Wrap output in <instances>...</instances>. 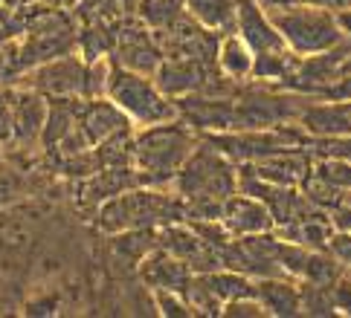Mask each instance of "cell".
Segmentation results:
<instances>
[{
    "label": "cell",
    "instance_id": "4fadbf2b",
    "mask_svg": "<svg viewBox=\"0 0 351 318\" xmlns=\"http://www.w3.org/2000/svg\"><path fill=\"white\" fill-rule=\"evenodd\" d=\"M134 122L128 119L117 101H110L108 96L105 98H84L82 105V113H79V131L84 133V139L90 142L93 148L108 142L110 136H117L122 131H134Z\"/></svg>",
    "mask_w": 351,
    "mask_h": 318
},
{
    "label": "cell",
    "instance_id": "484cf974",
    "mask_svg": "<svg viewBox=\"0 0 351 318\" xmlns=\"http://www.w3.org/2000/svg\"><path fill=\"white\" fill-rule=\"evenodd\" d=\"M299 292H302V315H334L337 313L334 287L299 281Z\"/></svg>",
    "mask_w": 351,
    "mask_h": 318
},
{
    "label": "cell",
    "instance_id": "cb8c5ba5",
    "mask_svg": "<svg viewBox=\"0 0 351 318\" xmlns=\"http://www.w3.org/2000/svg\"><path fill=\"white\" fill-rule=\"evenodd\" d=\"M110 246L122 261L140 266L154 249H160V228H128V232L110 235Z\"/></svg>",
    "mask_w": 351,
    "mask_h": 318
},
{
    "label": "cell",
    "instance_id": "4316f807",
    "mask_svg": "<svg viewBox=\"0 0 351 318\" xmlns=\"http://www.w3.org/2000/svg\"><path fill=\"white\" fill-rule=\"evenodd\" d=\"M134 12L125 0H82L76 6L79 21H119Z\"/></svg>",
    "mask_w": 351,
    "mask_h": 318
},
{
    "label": "cell",
    "instance_id": "d6a6232c",
    "mask_svg": "<svg viewBox=\"0 0 351 318\" xmlns=\"http://www.w3.org/2000/svg\"><path fill=\"white\" fill-rule=\"evenodd\" d=\"M221 315H227V318H265L267 313H265V307H261V301L256 295H250V298L230 301Z\"/></svg>",
    "mask_w": 351,
    "mask_h": 318
},
{
    "label": "cell",
    "instance_id": "ba28073f",
    "mask_svg": "<svg viewBox=\"0 0 351 318\" xmlns=\"http://www.w3.org/2000/svg\"><path fill=\"white\" fill-rule=\"evenodd\" d=\"M84 72L87 61L79 53H70L27 70L18 84L32 87L47 98H84Z\"/></svg>",
    "mask_w": 351,
    "mask_h": 318
},
{
    "label": "cell",
    "instance_id": "d4e9b609",
    "mask_svg": "<svg viewBox=\"0 0 351 318\" xmlns=\"http://www.w3.org/2000/svg\"><path fill=\"white\" fill-rule=\"evenodd\" d=\"M134 12L152 32H162L186 15V0H136Z\"/></svg>",
    "mask_w": 351,
    "mask_h": 318
},
{
    "label": "cell",
    "instance_id": "44dd1931",
    "mask_svg": "<svg viewBox=\"0 0 351 318\" xmlns=\"http://www.w3.org/2000/svg\"><path fill=\"white\" fill-rule=\"evenodd\" d=\"M253 67H256V53L250 49L238 32L221 35V47H218V70L232 81H250L253 79Z\"/></svg>",
    "mask_w": 351,
    "mask_h": 318
},
{
    "label": "cell",
    "instance_id": "8fae6325",
    "mask_svg": "<svg viewBox=\"0 0 351 318\" xmlns=\"http://www.w3.org/2000/svg\"><path fill=\"white\" fill-rule=\"evenodd\" d=\"M180 107V119L204 133H223V131H235V96H204V93H192L178 98Z\"/></svg>",
    "mask_w": 351,
    "mask_h": 318
},
{
    "label": "cell",
    "instance_id": "9a60e30c",
    "mask_svg": "<svg viewBox=\"0 0 351 318\" xmlns=\"http://www.w3.org/2000/svg\"><path fill=\"white\" fill-rule=\"evenodd\" d=\"M308 136H351V101L313 96L296 122Z\"/></svg>",
    "mask_w": 351,
    "mask_h": 318
},
{
    "label": "cell",
    "instance_id": "ffe728a7",
    "mask_svg": "<svg viewBox=\"0 0 351 318\" xmlns=\"http://www.w3.org/2000/svg\"><path fill=\"white\" fill-rule=\"evenodd\" d=\"M82 105H84V98H49V113H47V124L41 133V148L47 154H53L73 133V127L79 124Z\"/></svg>",
    "mask_w": 351,
    "mask_h": 318
},
{
    "label": "cell",
    "instance_id": "74e56055",
    "mask_svg": "<svg viewBox=\"0 0 351 318\" xmlns=\"http://www.w3.org/2000/svg\"><path fill=\"white\" fill-rule=\"evenodd\" d=\"M35 3H44V6H53V9H67V12H76V6L82 0H35Z\"/></svg>",
    "mask_w": 351,
    "mask_h": 318
},
{
    "label": "cell",
    "instance_id": "4dcf8cb0",
    "mask_svg": "<svg viewBox=\"0 0 351 318\" xmlns=\"http://www.w3.org/2000/svg\"><path fill=\"white\" fill-rule=\"evenodd\" d=\"M313 171L319 176H325L328 183H334L337 188L351 191V162H346V159H313Z\"/></svg>",
    "mask_w": 351,
    "mask_h": 318
},
{
    "label": "cell",
    "instance_id": "836d02e7",
    "mask_svg": "<svg viewBox=\"0 0 351 318\" xmlns=\"http://www.w3.org/2000/svg\"><path fill=\"white\" fill-rule=\"evenodd\" d=\"M328 252L346 266V269H351V228H337L328 240Z\"/></svg>",
    "mask_w": 351,
    "mask_h": 318
},
{
    "label": "cell",
    "instance_id": "1f68e13d",
    "mask_svg": "<svg viewBox=\"0 0 351 318\" xmlns=\"http://www.w3.org/2000/svg\"><path fill=\"white\" fill-rule=\"evenodd\" d=\"M15 124H12V87H0V148H12Z\"/></svg>",
    "mask_w": 351,
    "mask_h": 318
},
{
    "label": "cell",
    "instance_id": "277c9868",
    "mask_svg": "<svg viewBox=\"0 0 351 318\" xmlns=\"http://www.w3.org/2000/svg\"><path fill=\"white\" fill-rule=\"evenodd\" d=\"M276 23V29L282 32L285 44L293 49L296 55H322L331 53L346 41V29L340 18L328 9L308 6V3H291L279 9H267Z\"/></svg>",
    "mask_w": 351,
    "mask_h": 318
},
{
    "label": "cell",
    "instance_id": "8d00e7d4",
    "mask_svg": "<svg viewBox=\"0 0 351 318\" xmlns=\"http://www.w3.org/2000/svg\"><path fill=\"white\" fill-rule=\"evenodd\" d=\"M56 307H58V298L47 295V298H41V301H29L27 313H29V315H53Z\"/></svg>",
    "mask_w": 351,
    "mask_h": 318
},
{
    "label": "cell",
    "instance_id": "3957f363",
    "mask_svg": "<svg viewBox=\"0 0 351 318\" xmlns=\"http://www.w3.org/2000/svg\"><path fill=\"white\" fill-rule=\"evenodd\" d=\"M18 53L23 72L41 64L79 53V18L76 12L53 9L44 3L27 6V27L18 38Z\"/></svg>",
    "mask_w": 351,
    "mask_h": 318
},
{
    "label": "cell",
    "instance_id": "e0dca14e",
    "mask_svg": "<svg viewBox=\"0 0 351 318\" xmlns=\"http://www.w3.org/2000/svg\"><path fill=\"white\" fill-rule=\"evenodd\" d=\"M192 275L195 272L189 269V263L174 258L166 249H154L140 263V278L152 289H171V292H183L186 295V287H189Z\"/></svg>",
    "mask_w": 351,
    "mask_h": 318
},
{
    "label": "cell",
    "instance_id": "52a82bcc",
    "mask_svg": "<svg viewBox=\"0 0 351 318\" xmlns=\"http://www.w3.org/2000/svg\"><path fill=\"white\" fill-rule=\"evenodd\" d=\"M162 58L166 55H162L154 32L140 21L136 12H128L125 18L117 21V47H114V55H110L117 67L154 75L160 70Z\"/></svg>",
    "mask_w": 351,
    "mask_h": 318
},
{
    "label": "cell",
    "instance_id": "5bb4252c",
    "mask_svg": "<svg viewBox=\"0 0 351 318\" xmlns=\"http://www.w3.org/2000/svg\"><path fill=\"white\" fill-rule=\"evenodd\" d=\"M235 32L250 44L256 55L273 53V49H285V38L276 29L270 12L258 3V0H238V15H235ZM291 49V47H287Z\"/></svg>",
    "mask_w": 351,
    "mask_h": 318
},
{
    "label": "cell",
    "instance_id": "603a6c76",
    "mask_svg": "<svg viewBox=\"0 0 351 318\" xmlns=\"http://www.w3.org/2000/svg\"><path fill=\"white\" fill-rule=\"evenodd\" d=\"M186 12L212 32L221 35L235 32L238 0H186Z\"/></svg>",
    "mask_w": 351,
    "mask_h": 318
},
{
    "label": "cell",
    "instance_id": "f1b7e54d",
    "mask_svg": "<svg viewBox=\"0 0 351 318\" xmlns=\"http://www.w3.org/2000/svg\"><path fill=\"white\" fill-rule=\"evenodd\" d=\"M27 27V6H15L9 0H0V44L18 41Z\"/></svg>",
    "mask_w": 351,
    "mask_h": 318
},
{
    "label": "cell",
    "instance_id": "7402d4cb",
    "mask_svg": "<svg viewBox=\"0 0 351 318\" xmlns=\"http://www.w3.org/2000/svg\"><path fill=\"white\" fill-rule=\"evenodd\" d=\"M117 47V21H79V55L90 64L110 58Z\"/></svg>",
    "mask_w": 351,
    "mask_h": 318
},
{
    "label": "cell",
    "instance_id": "8992f818",
    "mask_svg": "<svg viewBox=\"0 0 351 318\" xmlns=\"http://www.w3.org/2000/svg\"><path fill=\"white\" fill-rule=\"evenodd\" d=\"M108 98L117 101V105L128 113V119L136 127H148V124L180 119L178 101L169 98L166 93L160 90L154 75L125 70V67H117V64H114V72H110Z\"/></svg>",
    "mask_w": 351,
    "mask_h": 318
},
{
    "label": "cell",
    "instance_id": "83f0119b",
    "mask_svg": "<svg viewBox=\"0 0 351 318\" xmlns=\"http://www.w3.org/2000/svg\"><path fill=\"white\" fill-rule=\"evenodd\" d=\"M305 148L313 154V159H346L351 162V136H308Z\"/></svg>",
    "mask_w": 351,
    "mask_h": 318
},
{
    "label": "cell",
    "instance_id": "5b68a950",
    "mask_svg": "<svg viewBox=\"0 0 351 318\" xmlns=\"http://www.w3.org/2000/svg\"><path fill=\"white\" fill-rule=\"evenodd\" d=\"M183 200H221L227 202L238 191V165L221 154L215 145H209L200 136V145L174 176L171 185Z\"/></svg>",
    "mask_w": 351,
    "mask_h": 318
},
{
    "label": "cell",
    "instance_id": "f546056e",
    "mask_svg": "<svg viewBox=\"0 0 351 318\" xmlns=\"http://www.w3.org/2000/svg\"><path fill=\"white\" fill-rule=\"evenodd\" d=\"M154 295V310L160 315H169V318H189L195 315L189 298L183 292H171V289H152Z\"/></svg>",
    "mask_w": 351,
    "mask_h": 318
},
{
    "label": "cell",
    "instance_id": "d6986e66",
    "mask_svg": "<svg viewBox=\"0 0 351 318\" xmlns=\"http://www.w3.org/2000/svg\"><path fill=\"white\" fill-rule=\"evenodd\" d=\"M256 298L261 301L267 315L276 318H296L302 315V292H299V281L287 275L276 278H258L256 281Z\"/></svg>",
    "mask_w": 351,
    "mask_h": 318
},
{
    "label": "cell",
    "instance_id": "e575fe53",
    "mask_svg": "<svg viewBox=\"0 0 351 318\" xmlns=\"http://www.w3.org/2000/svg\"><path fill=\"white\" fill-rule=\"evenodd\" d=\"M334 301H337V313L351 315V272H346L334 284Z\"/></svg>",
    "mask_w": 351,
    "mask_h": 318
},
{
    "label": "cell",
    "instance_id": "7c38bea8",
    "mask_svg": "<svg viewBox=\"0 0 351 318\" xmlns=\"http://www.w3.org/2000/svg\"><path fill=\"white\" fill-rule=\"evenodd\" d=\"M247 168L267 183L299 188L308 180V174L313 171V154L305 145H293V148H285V150H276V154L261 157L258 162H250Z\"/></svg>",
    "mask_w": 351,
    "mask_h": 318
},
{
    "label": "cell",
    "instance_id": "ac0fdd59",
    "mask_svg": "<svg viewBox=\"0 0 351 318\" xmlns=\"http://www.w3.org/2000/svg\"><path fill=\"white\" fill-rule=\"evenodd\" d=\"M143 185L140 174H136V165H102L93 176H87L82 183V200L87 206H102L105 200L122 194L128 188Z\"/></svg>",
    "mask_w": 351,
    "mask_h": 318
},
{
    "label": "cell",
    "instance_id": "d590c367",
    "mask_svg": "<svg viewBox=\"0 0 351 318\" xmlns=\"http://www.w3.org/2000/svg\"><path fill=\"white\" fill-rule=\"evenodd\" d=\"M299 3L328 9V12H334V15H343V12H351V0H299Z\"/></svg>",
    "mask_w": 351,
    "mask_h": 318
},
{
    "label": "cell",
    "instance_id": "9c48e42d",
    "mask_svg": "<svg viewBox=\"0 0 351 318\" xmlns=\"http://www.w3.org/2000/svg\"><path fill=\"white\" fill-rule=\"evenodd\" d=\"M221 75L218 64L195 61V58H162L160 70L154 72V81L169 98H183L192 93H204L206 87Z\"/></svg>",
    "mask_w": 351,
    "mask_h": 318
},
{
    "label": "cell",
    "instance_id": "7a4b0ae2",
    "mask_svg": "<svg viewBox=\"0 0 351 318\" xmlns=\"http://www.w3.org/2000/svg\"><path fill=\"white\" fill-rule=\"evenodd\" d=\"M186 220V200L178 191L136 185L105 200L96 209V226L105 235H119L128 228H162Z\"/></svg>",
    "mask_w": 351,
    "mask_h": 318
},
{
    "label": "cell",
    "instance_id": "30bf717a",
    "mask_svg": "<svg viewBox=\"0 0 351 318\" xmlns=\"http://www.w3.org/2000/svg\"><path fill=\"white\" fill-rule=\"evenodd\" d=\"M49 98L32 87L12 84V124H15V139L12 148H41V133L47 124Z\"/></svg>",
    "mask_w": 351,
    "mask_h": 318
},
{
    "label": "cell",
    "instance_id": "2e32d148",
    "mask_svg": "<svg viewBox=\"0 0 351 318\" xmlns=\"http://www.w3.org/2000/svg\"><path fill=\"white\" fill-rule=\"evenodd\" d=\"M221 220L230 228L232 237L276 232V220H273L270 209L258 197H250V194H244V191H235V194L223 202Z\"/></svg>",
    "mask_w": 351,
    "mask_h": 318
},
{
    "label": "cell",
    "instance_id": "ab89813d",
    "mask_svg": "<svg viewBox=\"0 0 351 318\" xmlns=\"http://www.w3.org/2000/svg\"><path fill=\"white\" fill-rule=\"evenodd\" d=\"M337 18H340V23H343L346 35H351V12H343V15H337Z\"/></svg>",
    "mask_w": 351,
    "mask_h": 318
},
{
    "label": "cell",
    "instance_id": "f35d334b",
    "mask_svg": "<svg viewBox=\"0 0 351 318\" xmlns=\"http://www.w3.org/2000/svg\"><path fill=\"white\" fill-rule=\"evenodd\" d=\"M265 9H279V6H291V3H299V0H258Z\"/></svg>",
    "mask_w": 351,
    "mask_h": 318
},
{
    "label": "cell",
    "instance_id": "6da1fadb",
    "mask_svg": "<svg viewBox=\"0 0 351 318\" xmlns=\"http://www.w3.org/2000/svg\"><path fill=\"white\" fill-rule=\"evenodd\" d=\"M200 145V133L183 119L136 127L134 133V165L140 183L148 188H171L174 176Z\"/></svg>",
    "mask_w": 351,
    "mask_h": 318
}]
</instances>
